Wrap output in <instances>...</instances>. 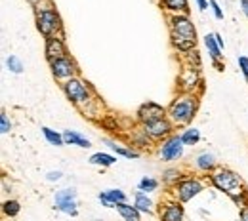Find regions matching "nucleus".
<instances>
[{
  "label": "nucleus",
  "mask_w": 248,
  "mask_h": 221,
  "mask_svg": "<svg viewBox=\"0 0 248 221\" xmlns=\"http://www.w3.org/2000/svg\"><path fill=\"white\" fill-rule=\"evenodd\" d=\"M208 181L216 191L223 192L225 196H229L239 208L248 206V189L243 181V177L233 172L231 168L225 166H217L214 172L208 174Z\"/></svg>",
  "instance_id": "f257e3e1"
},
{
  "label": "nucleus",
  "mask_w": 248,
  "mask_h": 221,
  "mask_svg": "<svg viewBox=\"0 0 248 221\" xmlns=\"http://www.w3.org/2000/svg\"><path fill=\"white\" fill-rule=\"evenodd\" d=\"M197 111H199V95L180 92L174 95V99L166 107V117L176 128H187L191 126L193 118L197 117Z\"/></svg>",
  "instance_id": "f03ea898"
},
{
  "label": "nucleus",
  "mask_w": 248,
  "mask_h": 221,
  "mask_svg": "<svg viewBox=\"0 0 248 221\" xmlns=\"http://www.w3.org/2000/svg\"><path fill=\"white\" fill-rule=\"evenodd\" d=\"M34 21H36L38 32H40L44 38L56 36V34H63L62 15L58 14V10H56V6L52 4V0H48L46 6L42 4V0H40V4L34 6Z\"/></svg>",
  "instance_id": "7ed1b4c3"
},
{
  "label": "nucleus",
  "mask_w": 248,
  "mask_h": 221,
  "mask_svg": "<svg viewBox=\"0 0 248 221\" xmlns=\"http://www.w3.org/2000/svg\"><path fill=\"white\" fill-rule=\"evenodd\" d=\"M62 90H63V94H65V97H67L75 107H78V109L88 107L93 101V90L90 88V84H88L84 78H80V76H75V78L63 82Z\"/></svg>",
  "instance_id": "20e7f679"
},
{
  "label": "nucleus",
  "mask_w": 248,
  "mask_h": 221,
  "mask_svg": "<svg viewBox=\"0 0 248 221\" xmlns=\"http://www.w3.org/2000/svg\"><path fill=\"white\" fill-rule=\"evenodd\" d=\"M202 191H204V183H202V179L193 177V176L186 174V176H184V177H182V179L172 187V194H174V198H176L178 202L187 204V202H191L193 198H197Z\"/></svg>",
  "instance_id": "39448f33"
},
{
  "label": "nucleus",
  "mask_w": 248,
  "mask_h": 221,
  "mask_svg": "<svg viewBox=\"0 0 248 221\" xmlns=\"http://www.w3.org/2000/svg\"><path fill=\"white\" fill-rule=\"evenodd\" d=\"M184 151H186V145L180 137V133H174L170 135L168 139L160 141L156 145V157L160 158L162 162H176L184 157Z\"/></svg>",
  "instance_id": "423d86ee"
},
{
  "label": "nucleus",
  "mask_w": 248,
  "mask_h": 221,
  "mask_svg": "<svg viewBox=\"0 0 248 221\" xmlns=\"http://www.w3.org/2000/svg\"><path fill=\"white\" fill-rule=\"evenodd\" d=\"M178 86H180V92H186V94L201 92L202 90V76H201L199 67L189 63L184 65L180 74H178Z\"/></svg>",
  "instance_id": "0eeeda50"
},
{
  "label": "nucleus",
  "mask_w": 248,
  "mask_h": 221,
  "mask_svg": "<svg viewBox=\"0 0 248 221\" xmlns=\"http://www.w3.org/2000/svg\"><path fill=\"white\" fill-rule=\"evenodd\" d=\"M50 71H52V76L58 80V82H67L75 76H80V69L77 61L71 58V56H65V58H60V59H54L50 61Z\"/></svg>",
  "instance_id": "6e6552de"
},
{
  "label": "nucleus",
  "mask_w": 248,
  "mask_h": 221,
  "mask_svg": "<svg viewBox=\"0 0 248 221\" xmlns=\"http://www.w3.org/2000/svg\"><path fill=\"white\" fill-rule=\"evenodd\" d=\"M54 210L62 212L65 216L77 218L78 216V200H77V191L73 187L60 189L54 194Z\"/></svg>",
  "instance_id": "1a4fd4ad"
},
{
  "label": "nucleus",
  "mask_w": 248,
  "mask_h": 221,
  "mask_svg": "<svg viewBox=\"0 0 248 221\" xmlns=\"http://www.w3.org/2000/svg\"><path fill=\"white\" fill-rule=\"evenodd\" d=\"M168 29L172 36H182L189 40H197V29L189 15H170L168 17Z\"/></svg>",
  "instance_id": "9d476101"
},
{
  "label": "nucleus",
  "mask_w": 248,
  "mask_h": 221,
  "mask_svg": "<svg viewBox=\"0 0 248 221\" xmlns=\"http://www.w3.org/2000/svg\"><path fill=\"white\" fill-rule=\"evenodd\" d=\"M141 128L145 130V133H147L155 143H160V141H164V139H168L170 135L176 133V126L172 124V120H170L168 117L153 120V122H147V124H143Z\"/></svg>",
  "instance_id": "9b49d317"
},
{
  "label": "nucleus",
  "mask_w": 248,
  "mask_h": 221,
  "mask_svg": "<svg viewBox=\"0 0 248 221\" xmlns=\"http://www.w3.org/2000/svg\"><path fill=\"white\" fill-rule=\"evenodd\" d=\"M164 117H166V107H162L160 103H155V101H145L136 111V120L140 126L158 120V118H164Z\"/></svg>",
  "instance_id": "f8f14e48"
},
{
  "label": "nucleus",
  "mask_w": 248,
  "mask_h": 221,
  "mask_svg": "<svg viewBox=\"0 0 248 221\" xmlns=\"http://www.w3.org/2000/svg\"><path fill=\"white\" fill-rule=\"evenodd\" d=\"M44 56H46L48 63L54 61V59H60V58L69 56L67 44H65V40H63V34H56V36L44 38Z\"/></svg>",
  "instance_id": "ddd939ff"
},
{
  "label": "nucleus",
  "mask_w": 248,
  "mask_h": 221,
  "mask_svg": "<svg viewBox=\"0 0 248 221\" xmlns=\"http://www.w3.org/2000/svg\"><path fill=\"white\" fill-rule=\"evenodd\" d=\"M158 221H186V210L184 204L178 202L176 198L166 200L164 204H160L158 210Z\"/></svg>",
  "instance_id": "4468645a"
},
{
  "label": "nucleus",
  "mask_w": 248,
  "mask_h": 221,
  "mask_svg": "<svg viewBox=\"0 0 248 221\" xmlns=\"http://www.w3.org/2000/svg\"><path fill=\"white\" fill-rule=\"evenodd\" d=\"M204 46H206V50H208V54H210V59H212V63L216 65L217 71H223V63H221V58H223V50L219 48V44L216 42V36H214V32H210V34H206L204 36Z\"/></svg>",
  "instance_id": "2eb2a0df"
},
{
  "label": "nucleus",
  "mask_w": 248,
  "mask_h": 221,
  "mask_svg": "<svg viewBox=\"0 0 248 221\" xmlns=\"http://www.w3.org/2000/svg\"><path fill=\"white\" fill-rule=\"evenodd\" d=\"M103 143L117 155V157H123V158H140V151H136L134 147H130V145H123V143H119L117 139H109V137H105L103 139Z\"/></svg>",
  "instance_id": "dca6fc26"
},
{
  "label": "nucleus",
  "mask_w": 248,
  "mask_h": 221,
  "mask_svg": "<svg viewBox=\"0 0 248 221\" xmlns=\"http://www.w3.org/2000/svg\"><path fill=\"white\" fill-rule=\"evenodd\" d=\"M130 143H132L130 147H134L136 151H145V149H151L155 141L145 133L143 128L140 126L138 130H134V132L130 133Z\"/></svg>",
  "instance_id": "f3484780"
},
{
  "label": "nucleus",
  "mask_w": 248,
  "mask_h": 221,
  "mask_svg": "<svg viewBox=\"0 0 248 221\" xmlns=\"http://www.w3.org/2000/svg\"><path fill=\"white\" fill-rule=\"evenodd\" d=\"M160 8L170 15H189V0H158Z\"/></svg>",
  "instance_id": "a211bd4d"
},
{
  "label": "nucleus",
  "mask_w": 248,
  "mask_h": 221,
  "mask_svg": "<svg viewBox=\"0 0 248 221\" xmlns=\"http://www.w3.org/2000/svg\"><path fill=\"white\" fill-rule=\"evenodd\" d=\"M195 168H197L199 172H202V174H210V172H214L217 168V160L212 153L202 151V153H199V155L195 157Z\"/></svg>",
  "instance_id": "6ab92c4d"
},
{
  "label": "nucleus",
  "mask_w": 248,
  "mask_h": 221,
  "mask_svg": "<svg viewBox=\"0 0 248 221\" xmlns=\"http://www.w3.org/2000/svg\"><path fill=\"white\" fill-rule=\"evenodd\" d=\"M134 206H136L141 214H147V216H153V214H155V202H153V198H151L147 192L136 191V192H134Z\"/></svg>",
  "instance_id": "aec40b11"
},
{
  "label": "nucleus",
  "mask_w": 248,
  "mask_h": 221,
  "mask_svg": "<svg viewBox=\"0 0 248 221\" xmlns=\"http://www.w3.org/2000/svg\"><path fill=\"white\" fill-rule=\"evenodd\" d=\"M63 139H65V145H77L80 149H90L92 147V141L86 135H82L80 132H77V130H65L63 132Z\"/></svg>",
  "instance_id": "412c9836"
},
{
  "label": "nucleus",
  "mask_w": 248,
  "mask_h": 221,
  "mask_svg": "<svg viewBox=\"0 0 248 221\" xmlns=\"http://www.w3.org/2000/svg\"><path fill=\"white\" fill-rule=\"evenodd\" d=\"M170 44H172V48L176 50V52H180V54H191L193 50H195V46H197V40H189V38H182V36H172L170 34Z\"/></svg>",
  "instance_id": "4be33fe9"
},
{
  "label": "nucleus",
  "mask_w": 248,
  "mask_h": 221,
  "mask_svg": "<svg viewBox=\"0 0 248 221\" xmlns=\"http://www.w3.org/2000/svg\"><path fill=\"white\" fill-rule=\"evenodd\" d=\"M117 212L124 221H141V212L134 204H128V202L117 204Z\"/></svg>",
  "instance_id": "5701e85b"
},
{
  "label": "nucleus",
  "mask_w": 248,
  "mask_h": 221,
  "mask_svg": "<svg viewBox=\"0 0 248 221\" xmlns=\"http://www.w3.org/2000/svg\"><path fill=\"white\" fill-rule=\"evenodd\" d=\"M180 137H182V141H184L186 147H193V145H197L201 141V130L195 126H187L182 130Z\"/></svg>",
  "instance_id": "b1692460"
},
{
  "label": "nucleus",
  "mask_w": 248,
  "mask_h": 221,
  "mask_svg": "<svg viewBox=\"0 0 248 221\" xmlns=\"http://www.w3.org/2000/svg\"><path fill=\"white\" fill-rule=\"evenodd\" d=\"M88 162L93 164V166H101V168H109L113 164H117V157L111 155V153H93L92 157L88 158Z\"/></svg>",
  "instance_id": "393cba45"
},
{
  "label": "nucleus",
  "mask_w": 248,
  "mask_h": 221,
  "mask_svg": "<svg viewBox=\"0 0 248 221\" xmlns=\"http://www.w3.org/2000/svg\"><path fill=\"white\" fill-rule=\"evenodd\" d=\"M42 135H44V139H46L50 145H54V147H63V145H65L63 133L56 132V130H52V128L42 126Z\"/></svg>",
  "instance_id": "a878e982"
},
{
  "label": "nucleus",
  "mask_w": 248,
  "mask_h": 221,
  "mask_svg": "<svg viewBox=\"0 0 248 221\" xmlns=\"http://www.w3.org/2000/svg\"><path fill=\"white\" fill-rule=\"evenodd\" d=\"M184 176H186V174H182V170H178V168H168V170L162 172V183H164L166 187H174Z\"/></svg>",
  "instance_id": "bb28decb"
},
{
  "label": "nucleus",
  "mask_w": 248,
  "mask_h": 221,
  "mask_svg": "<svg viewBox=\"0 0 248 221\" xmlns=\"http://www.w3.org/2000/svg\"><path fill=\"white\" fill-rule=\"evenodd\" d=\"M19 212H21V204H19V200H16V198H8V200L2 202V214H4L6 218H17Z\"/></svg>",
  "instance_id": "cd10ccee"
},
{
  "label": "nucleus",
  "mask_w": 248,
  "mask_h": 221,
  "mask_svg": "<svg viewBox=\"0 0 248 221\" xmlns=\"http://www.w3.org/2000/svg\"><path fill=\"white\" fill-rule=\"evenodd\" d=\"M158 185H160V181L155 179V177H151V176H145V177H141L140 179V183H138V191H141V192H155L158 189Z\"/></svg>",
  "instance_id": "c85d7f7f"
},
{
  "label": "nucleus",
  "mask_w": 248,
  "mask_h": 221,
  "mask_svg": "<svg viewBox=\"0 0 248 221\" xmlns=\"http://www.w3.org/2000/svg\"><path fill=\"white\" fill-rule=\"evenodd\" d=\"M105 194H107L109 202H111L115 208H117V204L128 202V194H126L123 189H107V191H105Z\"/></svg>",
  "instance_id": "c756f323"
},
{
  "label": "nucleus",
  "mask_w": 248,
  "mask_h": 221,
  "mask_svg": "<svg viewBox=\"0 0 248 221\" xmlns=\"http://www.w3.org/2000/svg\"><path fill=\"white\" fill-rule=\"evenodd\" d=\"M6 67H8V71H10V73H14V74H21V73H23V69H25V67H23V61H21L17 56H14V54H12V56H8V59H6Z\"/></svg>",
  "instance_id": "7c9ffc66"
},
{
  "label": "nucleus",
  "mask_w": 248,
  "mask_h": 221,
  "mask_svg": "<svg viewBox=\"0 0 248 221\" xmlns=\"http://www.w3.org/2000/svg\"><path fill=\"white\" fill-rule=\"evenodd\" d=\"M12 132V120L6 113H0V133H10Z\"/></svg>",
  "instance_id": "2f4dec72"
},
{
  "label": "nucleus",
  "mask_w": 248,
  "mask_h": 221,
  "mask_svg": "<svg viewBox=\"0 0 248 221\" xmlns=\"http://www.w3.org/2000/svg\"><path fill=\"white\" fill-rule=\"evenodd\" d=\"M237 63H239V69H241V73H243L245 80L248 82V56H239Z\"/></svg>",
  "instance_id": "473e14b6"
},
{
  "label": "nucleus",
  "mask_w": 248,
  "mask_h": 221,
  "mask_svg": "<svg viewBox=\"0 0 248 221\" xmlns=\"http://www.w3.org/2000/svg\"><path fill=\"white\" fill-rule=\"evenodd\" d=\"M208 4H210V10H212L214 17H216L217 21H221V19H223V10L219 8V4H217L216 0H208Z\"/></svg>",
  "instance_id": "72a5a7b5"
},
{
  "label": "nucleus",
  "mask_w": 248,
  "mask_h": 221,
  "mask_svg": "<svg viewBox=\"0 0 248 221\" xmlns=\"http://www.w3.org/2000/svg\"><path fill=\"white\" fill-rule=\"evenodd\" d=\"M97 198H99V202H101V206H105V208H115L111 202H109V198H107V194H105V191H101L99 194H97Z\"/></svg>",
  "instance_id": "f704fd0d"
},
{
  "label": "nucleus",
  "mask_w": 248,
  "mask_h": 221,
  "mask_svg": "<svg viewBox=\"0 0 248 221\" xmlns=\"http://www.w3.org/2000/svg\"><path fill=\"white\" fill-rule=\"evenodd\" d=\"M62 172H60V170H52V172H48V176H46V179H48V181H60V179H62Z\"/></svg>",
  "instance_id": "c9c22d12"
},
{
  "label": "nucleus",
  "mask_w": 248,
  "mask_h": 221,
  "mask_svg": "<svg viewBox=\"0 0 248 221\" xmlns=\"http://www.w3.org/2000/svg\"><path fill=\"white\" fill-rule=\"evenodd\" d=\"M239 221H248V206L239 210Z\"/></svg>",
  "instance_id": "e433bc0d"
},
{
  "label": "nucleus",
  "mask_w": 248,
  "mask_h": 221,
  "mask_svg": "<svg viewBox=\"0 0 248 221\" xmlns=\"http://www.w3.org/2000/svg\"><path fill=\"white\" fill-rule=\"evenodd\" d=\"M239 6H241V12L245 14V17L248 19V0H239Z\"/></svg>",
  "instance_id": "4c0bfd02"
},
{
  "label": "nucleus",
  "mask_w": 248,
  "mask_h": 221,
  "mask_svg": "<svg viewBox=\"0 0 248 221\" xmlns=\"http://www.w3.org/2000/svg\"><path fill=\"white\" fill-rule=\"evenodd\" d=\"M195 2H197V6H199V10H201V12H204V10L210 6V4H208V0H195Z\"/></svg>",
  "instance_id": "58836bf2"
},
{
  "label": "nucleus",
  "mask_w": 248,
  "mask_h": 221,
  "mask_svg": "<svg viewBox=\"0 0 248 221\" xmlns=\"http://www.w3.org/2000/svg\"><path fill=\"white\" fill-rule=\"evenodd\" d=\"M214 36H216V42H217V44H219V48L223 50V48H225V42H223V36H221L219 32H214Z\"/></svg>",
  "instance_id": "ea45409f"
},
{
  "label": "nucleus",
  "mask_w": 248,
  "mask_h": 221,
  "mask_svg": "<svg viewBox=\"0 0 248 221\" xmlns=\"http://www.w3.org/2000/svg\"><path fill=\"white\" fill-rule=\"evenodd\" d=\"M29 2H31V4H36V2H38V0H29Z\"/></svg>",
  "instance_id": "a19ab883"
},
{
  "label": "nucleus",
  "mask_w": 248,
  "mask_h": 221,
  "mask_svg": "<svg viewBox=\"0 0 248 221\" xmlns=\"http://www.w3.org/2000/svg\"><path fill=\"white\" fill-rule=\"evenodd\" d=\"M237 221H239V220H237Z\"/></svg>",
  "instance_id": "79ce46f5"
}]
</instances>
